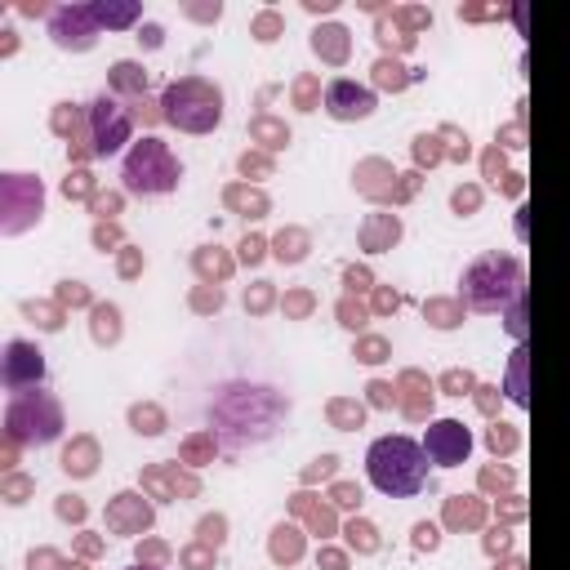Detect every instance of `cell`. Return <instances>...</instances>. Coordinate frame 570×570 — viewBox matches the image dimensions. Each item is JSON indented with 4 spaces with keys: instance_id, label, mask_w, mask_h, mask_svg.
Here are the masks:
<instances>
[{
    "instance_id": "7c38bea8",
    "label": "cell",
    "mask_w": 570,
    "mask_h": 570,
    "mask_svg": "<svg viewBox=\"0 0 570 570\" xmlns=\"http://www.w3.org/2000/svg\"><path fill=\"white\" fill-rule=\"evenodd\" d=\"M134 503H142V499H138V494H120V499H116V508L107 512V521H111L116 530H129V525H138V530H142V525L151 521V512H147V508H138V512H134Z\"/></svg>"
},
{
    "instance_id": "ffe728a7",
    "label": "cell",
    "mask_w": 570,
    "mask_h": 570,
    "mask_svg": "<svg viewBox=\"0 0 570 570\" xmlns=\"http://www.w3.org/2000/svg\"><path fill=\"white\" fill-rule=\"evenodd\" d=\"M58 512H62V517H80V512H85V508H80V503H76V499H62V503H58Z\"/></svg>"
},
{
    "instance_id": "5b68a950",
    "label": "cell",
    "mask_w": 570,
    "mask_h": 570,
    "mask_svg": "<svg viewBox=\"0 0 570 570\" xmlns=\"http://www.w3.org/2000/svg\"><path fill=\"white\" fill-rule=\"evenodd\" d=\"M4 423H9V436H13V441L45 445V441H53V436L62 432V410H58V401L45 396V392H36V396H31V392H18V396L9 401Z\"/></svg>"
},
{
    "instance_id": "9c48e42d",
    "label": "cell",
    "mask_w": 570,
    "mask_h": 570,
    "mask_svg": "<svg viewBox=\"0 0 570 570\" xmlns=\"http://www.w3.org/2000/svg\"><path fill=\"white\" fill-rule=\"evenodd\" d=\"M40 379H45V356H40V347L13 338V343L4 347V387H9V392H22L27 383L36 387Z\"/></svg>"
},
{
    "instance_id": "8992f818",
    "label": "cell",
    "mask_w": 570,
    "mask_h": 570,
    "mask_svg": "<svg viewBox=\"0 0 570 570\" xmlns=\"http://www.w3.org/2000/svg\"><path fill=\"white\" fill-rule=\"evenodd\" d=\"M423 454L436 463V468H454L472 454V432L459 423V419H436L428 423L423 432Z\"/></svg>"
},
{
    "instance_id": "5bb4252c",
    "label": "cell",
    "mask_w": 570,
    "mask_h": 570,
    "mask_svg": "<svg viewBox=\"0 0 570 570\" xmlns=\"http://www.w3.org/2000/svg\"><path fill=\"white\" fill-rule=\"evenodd\" d=\"M62 468H67V472H76V476L94 472V445H89V441H80L76 450H67V454H62Z\"/></svg>"
},
{
    "instance_id": "6da1fadb",
    "label": "cell",
    "mask_w": 570,
    "mask_h": 570,
    "mask_svg": "<svg viewBox=\"0 0 570 570\" xmlns=\"http://www.w3.org/2000/svg\"><path fill=\"white\" fill-rule=\"evenodd\" d=\"M365 472H370L374 490H383L392 499H410L428 481V454L410 436H379L365 454Z\"/></svg>"
},
{
    "instance_id": "44dd1931",
    "label": "cell",
    "mask_w": 570,
    "mask_h": 570,
    "mask_svg": "<svg viewBox=\"0 0 570 570\" xmlns=\"http://www.w3.org/2000/svg\"><path fill=\"white\" fill-rule=\"evenodd\" d=\"M419 543L432 548V543H436V530H432V525H419Z\"/></svg>"
},
{
    "instance_id": "52a82bcc",
    "label": "cell",
    "mask_w": 570,
    "mask_h": 570,
    "mask_svg": "<svg viewBox=\"0 0 570 570\" xmlns=\"http://www.w3.org/2000/svg\"><path fill=\"white\" fill-rule=\"evenodd\" d=\"M89 134H94V156L120 151V142H129V111L116 98H98L89 107Z\"/></svg>"
},
{
    "instance_id": "ac0fdd59",
    "label": "cell",
    "mask_w": 570,
    "mask_h": 570,
    "mask_svg": "<svg viewBox=\"0 0 570 570\" xmlns=\"http://www.w3.org/2000/svg\"><path fill=\"white\" fill-rule=\"evenodd\" d=\"M129 419L138 423V432H160V414H156L151 405H138V410H134Z\"/></svg>"
},
{
    "instance_id": "4fadbf2b",
    "label": "cell",
    "mask_w": 570,
    "mask_h": 570,
    "mask_svg": "<svg viewBox=\"0 0 570 570\" xmlns=\"http://www.w3.org/2000/svg\"><path fill=\"white\" fill-rule=\"evenodd\" d=\"M94 18H98V27L102 22L107 27H125V22L138 18V4H94Z\"/></svg>"
},
{
    "instance_id": "e0dca14e",
    "label": "cell",
    "mask_w": 570,
    "mask_h": 570,
    "mask_svg": "<svg viewBox=\"0 0 570 570\" xmlns=\"http://www.w3.org/2000/svg\"><path fill=\"white\" fill-rule=\"evenodd\" d=\"M94 334H98V343H107V338H116V307H98L94 312Z\"/></svg>"
},
{
    "instance_id": "2e32d148",
    "label": "cell",
    "mask_w": 570,
    "mask_h": 570,
    "mask_svg": "<svg viewBox=\"0 0 570 570\" xmlns=\"http://www.w3.org/2000/svg\"><path fill=\"white\" fill-rule=\"evenodd\" d=\"M396 232H401L396 218H387V223H370V227H365V245L379 249V240H396Z\"/></svg>"
},
{
    "instance_id": "8fae6325",
    "label": "cell",
    "mask_w": 570,
    "mask_h": 570,
    "mask_svg": "<svg viewBox=\"0 0 570 570\" xmlns=\"http://www.w3.org/2000/svg\"><path fill=\"white\" fill-rule=\"evenodd\" d=\"M94 36H98L94 9H62V13L53 18V40H58L62 49H89Z\"/></svg>"
},
{
    "instance_id": "ba28073f",
    "label": "cell",
    "mask_w": 570,
    "mask_h": 570,
    "mask_svg": "<svg viewBox=\"0 0 570 570\" xmlns=\"http://www.w3.org/2000/svg\"><path fill=\"white\" fill-rule=\"evenodd\" d=\"M40 218V183L27 174H4V232H22Z\"/></svg>"
},
{
    "instance_id": "d6986e66",
    "label": "cell",
    "mask_w": 570,
    "mask_h": 570,
    "mask_svg": "<svg viewBox=\"0 0 570 570\" xmlns=\"http://www.w3.org/2000/svg\"><path fill=\"white\" fill-rule=\"evenodd\" d=\"M62 191H67V196H85V191H89V174H71V178L62 183Z\"/></svg>"
},
{
    "instance_id": "30bf717a",
    "label": "cell",
    "mask_w": 570,
    "mask_h": 570,
    "mask_svg": "<svg viewBox=\"0 0 570 570\" xmlns=\"http://www.w3.org/2000/svg\"><path fill=\"white\" fill-rule=\"evenodd\" d=\"M325 111L334 120H365L374 111V94L365 85H356V80H334L325 89Z\"/></svg>"
},
{
    "instance_id": "7a4b0ae2",
    "label": "cell",
    "mask_w": 570,
    "mask_h": 570,
    "mask_svg": "<svg viewBox=\"0 0 570 570\" xmlns=\"http://www.w3.org/2000/svg\"><path fill=\"white\" fill-rule=\"evenodd\" d=\"M183 165L174 160V151L160 138H138L134 151L125 156V191L134 196H160L178 187Z\"/></svg>"
},
{
    "instance_id": "3957f363",
    "label": "cell",
    "mask_w": 570,
    "mask_h": 570,
    "mask_svg": "<svg viewBox=\"0 0 570 570\" xmlns=\"http://www.w3.org/2000/svg\"><path fill=\"white\" fill-rule=\"evenodd\" d=\"M512 294H521V263L508 258V254H485L468 267L463 276V298L476 307V312H494L503 307Z\"/></svg>"
},
{
    "instance_id": "7402d4cb",
    "label": "cell",
    "mask_w": 570,
    "mask_h": 570,
    "mask_svg": "<svg viewBox=\"0 0 570 570\" xmlns=\"http://www.w3.org/2000/svg\"><path fill=\"white\" fill-rule=\"evenodd\" d=\"M129 570H151V566H129Z\"/></svg>"
},
{
    "instance_id": "277c9868",
    "label": "cell",
    "mask_w": 570,
    "mask_h": 570,
    "mask_svg": "<svg viewBox=\"0 0 570 570\" xmlns=\"http://www.w3.org/2000/svg\"><path fill=\"white\" fill-rule=\"evenodd\" d=\"M223 116V94L205 80H178L169 85L165 94V120H174L178 129H191V134H205L214 129Z\"/></svg>"
},
{
    "instance_id": "9a60e30c",
    "label": "cell",
    "mask_w": 570,
    "mask_h": 570,
    "mask_svg": "<svg viewBox=\"0 0 570 570\" xmlns=\"http://www.w3.org/2000/svg\"><path fill=\"white\" fill-rule=\"evenodd\" d=\"M272 557H276V561H294V557H298V539H294V530H285V525L276 530V539H272Z\"/></svg>"
}]
</instances>
